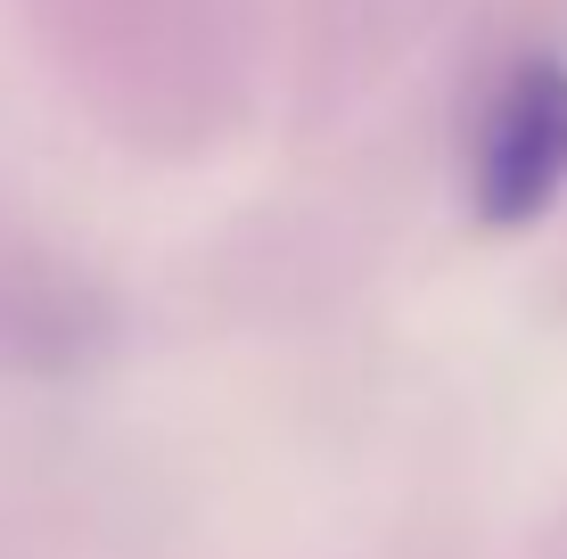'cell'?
<instances>
[{
    "instance_id": "6da1fadb",
    "label": "cell",
    "mask_w": 567,
    "mask_h": 559,
    "mask_svg": "<svg viewBox=\"0 0 567 559\" xmlns=\"http://www.w3.org/2000/svg\"><path fill=\"white\" fill-rule=\"evenodd\" d=\"M559 189H567V66L559 58H518L477 115L468 198H477V222L526 230L559 206Z\"/></svg>"
}]
</instances>
